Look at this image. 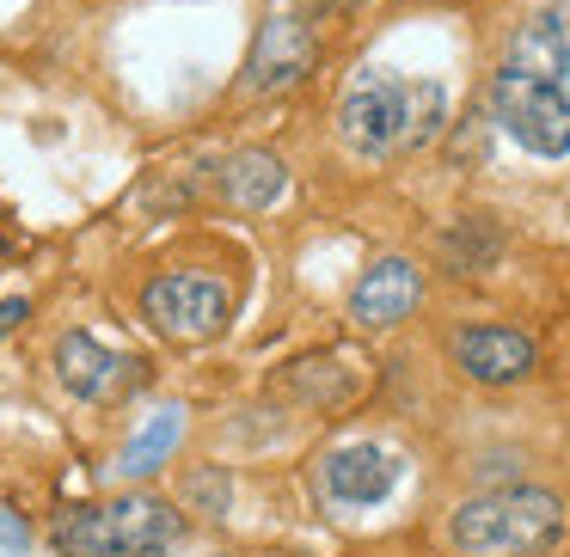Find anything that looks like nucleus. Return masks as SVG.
Masks as SVG:
<instances>
[{"mask_svg": "<svg viewBox=\"0 0 570 557\" xmlns=\"http://www.w3.org/2000/svg\"><path fill=\"white\" fill-rule=\"evenodd\" d=\"M460 557H546L564 539V496L540 484H497L448 515Z\"/></svg>", "mask_w": 570, "mask_h": 557, "instance_id": "3", "label": "nucleus"}, {"mask_svg": "<svg viewBox=\"0 0 570 557\" xmlns=\"http://www.w3.org/2000/svg\"><path fill=\"white\" fill-rule=\"evenodd\" d=\"M448 123V92L435 80H405L393 68H356L337 99V141L356 160H393V153L430 148Z\"/></svg>", "mask_w": 570, "mask_h": 557, "instance_id": "1", "label": "nucleus"}, {"mask_svg": "<svg viewBox=\"0 0 570 557\" xmlns=\"http://www.w3.org/2000/svg\"><path fill=\"white\" fill-rule=\"evenodd\" d=\"M178 508H190L203 520H227V508H234V471L227 466H185L178 471Z\"/></svg>", "mask_w": 570, "mask_h": 557, "instance_id": "15", "label": "nucleus"}, {"mask_svg": "<svg viewBox=\"0 0 570 557\" xmlns=\"http://www.w3.org/2000/svg\"><path fill=\"white\" fill-rule=\"evenodd\" d=\"M26 319H31V300L26 295H0V337L26 331Z\"/></svg>", "mask_w": 570, "mask_h": 557, "instance_id": "17", "label": "nucleus"}, {"mask_svg": "<svg viewBox=\"0 0 570 557\" xmlns=\"http://www.w3.org/2000/svg\"><path fill=\"white\" fill-rule=\"evenodd\" d=\"M288 190V160L271 148H234L222 166H215V197L234 215H264L276 209Z\"/></svg>", "mask_w": 570, "mask_h": 557, "instance_id": "12", "label": "nucleus"}, {"mask_svg": "<svg viewBox=\"0 0 570 557\" xmlns=\"http://www.w3.org/2000/svg\"><path fill=\"white\" fill-rule=\"evenodd\" d=\"M405 459L381 441H344L320 459V496L332 508H374L399 490Z\"/></svg>", "mask_w": 570, "mask_h": 557, "instance_id": "7", "label": "nucleus"}, {"mask_svg": "<svg viewBox=\"0 0 570 557\" xmlns=\"http://www.w3.org/2000/svg\"><path fill=\"white\" fill-rule=\"evenodd\" d=\"M423 300V270L411 258H374L362 282L350 288V325L356 331H393L417 312Z\"/></svg>", "mask_w": 570, "mask_h": 557, "instance_id": "9", "label": "nucleus"}, {"mask_svg": "<svg viewBox=\"0 0 570 557\" xmlns=\"http://www.w3.org/2000/svg\"><path fill=\"white\" fill-rule=\"evenodd\" d=\"M497 251H503V233L491 227V215H466V221H454V233L442 239L448 276H479V270H491Z\"/></svg>", "mask_w": 570, "mask_h": 557, "instance_id": "14", "label": "nucleus"}, {"mask_svg": "<svg viewBox=\"0 0 570 557\" xmlns=\"http://www.w3.org/2000/svg\"><path fill=\"white\" fill-rule=\"evenodd\" d=\"M356 386H362V374L350 368L344 356H307L276 380V392L295 398V405H307V410H337V405L356 398Z\"/></svg>", "mask_w": 570, "mask_h": 557, "instance_id": "13", "label": "nucleus"}, {"mask_svg": "<svg viewBox=\"0 0 570 557\" xmlns=\"http://www.w3.org/2000/svg\"><path fill=\"white\" fill-rule=\"evenodd\" d=\"M368 0H320V13H332V19H350V13H362Z\"/></svg>", "mask_w": 570, "mask_h": 557, "instance_id": "19", "label": "nucleus"}, {"mask_svg": "<svg viewBox=\"0 0 570 557\" xmlns=\"http://www.w3.org/2000/svg\"><path fill=\"white\" fill-rule=\"evenodd\" d=\"M50 368H56V386L80 405H111L117 386L129 380V356H117L111 344H99L92 331H62L50 349Z\"/></svg>", "mask_w": 570, "mask_h": 557, "instance_id": "10", "label": "nucleus"}, {"mask_svg": "<svg viewBox=\"0 0 570 557\" xmlns=\"http://www.w3.org/2000/svg\"><path fill=\"white\" fill-rule=\"evenodd\" d=\"M503 62L521 68V74H533V80H546V87L570 105V0H552V7H540L528 26H515Z\"/></svg>", "mask_w": 570, "mask_h": 557, "instance_id": "11", "label": "nucleus"}, {"mask_svg": "<svg viewBox=\"0 0 570 557\" xmlns=\"http://www.w3.org/2000/svg\"><path fill=\"white\" fill-rule=\"evenodd\" d=\"M185 508L160 490H124L56 515L50 545L62 557H166L185 539Z\"/></svg>", "mask_w": 570, "mask_h": 557, "instance_id": "2", "label": "nucleus"}, {"mask_svg": "<svg viewBox=\"0 0 570 557\" xmlns=\"http://www.w3.org/2000/svg\"><path fill=\"white\" fill-rule=\"evenodd\" d=\"M141 319L166 344L203 349L215 337H227V325H234V288L203 270H166L141 288Z\"/></svg>", "mask_w": 570, "mask_h": 557, "instance_id": "4", "label": "nucleus"}, {"mask_svg": "<svg viewBox=\"0 0 570 557\" xmlns=\"http://www.w3.org/2000/svg\"><path fill=\"white\" fill-rule=\"evenodd\" d=\"M178 429H185V417H178V410H160V417H154L148 429L124 447V471H129V478H154V471L166 466V454H173Z\"/></svg>", "mask_w": 570, "mask_h": 557, "instance_id": "16", "label": "nucleus"}, {"mask_svg": "<svg viewBox=\"0 0 570 557\" xmlns=\"http://www.w3.org/2000/svg\"><path fill=\"white\" fill-rule=\"evenodd\" d=\"M491 123L503 129L515 148H528L533 160H564L570 153V105L558 99L546 80L521 74V68H497L491 74Z\"/></svg>", "mask_w": 570, "mask_h": 557, "instance_id": "5", "label": "nucleus"}, {"mask_svg": "<svg viewBox=\"0 0 570 557\" xmlns=\"http://www.w3.org/2000/svg\"><path fill=\"white\" fill-rule=\"evenodd\" d=\"M320 62V31H313V13L301 7H276L264 13L258 38H252L246 74H239V99H276V92L301 87Z\"/></svg>", "mask_w": 570, "mask_h": 557, "instance_id": "6", "label": "nucleus"}, {"mask_svg": "<svg viewBox=\"0 0 570 557\" xmlns=\"http://www.w3.org/2000/svg\"><path fill=\"white\" fill-rule=\"evenodd\" d=\"M448 356L479 386H515L540 368V344L528 331H515V325H460Z\"/></svg>", "mask_w": 570, "mask_h": 557, "instance_id": "8", "label": "nucleus"}, {"mask_svg": "<svg viewBox=\"0 0 570 557\" xmlns=\"http://www.w3.org/2000/svg\"><path fill=\"white\" fill-rule=\"evenodd\" d=\"M0 539H7V545H26V527L13 520V508H0Z\"/></svg>", "mask_w": 570, "mask_h": 557, "instance_id": "18", "label": "nucleus"}]
</instances>
